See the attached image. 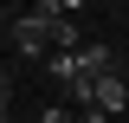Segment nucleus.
I'll use <instances>...</instances> for the list:
<instances>
[{"instance_id":"nucleus-1","label":"nucleus","mask_w":129,"mask_h":123,"mask_svg":"<svg viewBox=\"0 0 129 123\" xmlns=\"http://www.w3.org/2000/svg\"><path fill=\"white\" fill-rule=\"evenodd\" d=\"M7 46L19 52V58H39V65H52V13H45V0L39 7H19L13 19H7Z\"/></svg>"},{"instance_id":"nucleus-2","label":"nucleus","mask_w":129,"mask_h":123,"mask_svg":"<svg viewBox=\"0 0 129 123\" xmlns=\"http://www.w3.org/2000/svg\"><path fill=\"white\" fill-rule=\"evenodd\" d=\"M97 110H103V117H123V110H129V78L123 71L97 78Z\"/></svg>"}]
</instances>
